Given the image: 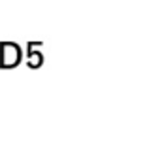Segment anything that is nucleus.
I'll list each match as a JSON object with an SVG mask.
<instances>
[{
    "instance_id": "nucleus-1",
    "label": "nucleus",
    "mask_w": 160,
    "mask_h": 155,
    "mask_svg": "<svg viewBox=\"0 0 160 155\" xmlns=\"http://www.w3.org/2000/svg\"><path fill=\"white\" fill-rule=\"evenodd\" d=\"M23 59V49L15 42H2L0 44V66L2 68H15Z\"/></svg>"
},
{
    "instance_id": "nucleus-2",
    "label": "nucleus",
    "mask_w": 160,
    "mask_h": 155,
    "mask_svg": "<svg viewBox=\"0 0 160 155\" xmlns=\"http://www.w3.org/2000/svg\"><path fill=\"white\" fill-rule=\"evenodd\" d=\"M32 55H34V57H30V59H28V64H30L32 68H36V66H40V64H42V55H40V53H32Z\"/></svg>"
}]
</instances>
